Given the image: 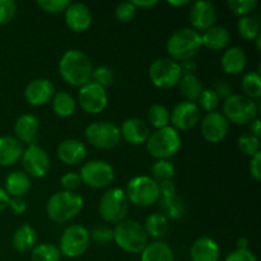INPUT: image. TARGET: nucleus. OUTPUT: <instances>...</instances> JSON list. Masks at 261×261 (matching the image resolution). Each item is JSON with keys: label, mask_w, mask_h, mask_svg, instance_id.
I'll list each match as a JSON object with an SVG mask.
<instances>
[{"label": "nucleus", "mask_w": 261, "mask_h": 261, "mask_svg": "<svg viewBox=\"0 0 261 261\" xmlns=\"http://www.w3.org/2000/svg\"><path fill=\"white\" fill-rule=\"evenodd\" d=\"M93 65L84 51L71 48L65 51L59 61V73L63 81L71 87H83L91 82Z\"/></svg>", "instance_id": "obj_1"}, {"label": "nucleus", "mask_w": 261, "mask_h": 261, "mask_svg": "<svg viewBox=\"0 0 261 261\" xmlns=\"http://www.w3.org/2000/svg\"><path fill=\"white\" fill-rule=\"evenodd\" d=\"M201 47H203V43H201L200 32L190 27L175 31L168 37L167 43H166V50L170 55V59L177 63L193 60L200 53Z\"/></svg>", "instance_id": "obj_2"}, {"label": "nucleus", "mask_w": 261, "mask_h": 261, "mask_svg": "<svg viewBox=\"0 0 261 261\" xmlns=\"http://www.w3.org/2000/svg\"><path fill=\"white\" fill-rule=\"evenodd\" d=\"M83 206L84 200L81 194L61 190L50 196L46 204V213L53 222L64 223L75 218Z\"/></svg>", "instance_id": "obj_3"}, {"label": "nucleus", "mask_w": 261, "mask_h": 261, "mask_svg": "<svg viewBox=\"0 0 261 261\" xmlns=\"http://www.w3.org/2000/svg\"><path fill=\"white\" fill-rule=\"evenodd\" d=\"M114 242L129 254H140L148 245V236L143 224L133 219H124L115 224Z\"/></svg>", "instance_id": "obj_4"}, {"label": "nucleus", "mask_w": 261, "mask_h": 261, "mask_svg": "<svg viewBox=\"0 0 261 261\" xmlns=\"http://www.w3.org/2000/svg\"><path fill=\"white\" fill-rule=\"evenodd\" d=\"M182 140L180 133L171 125L150 133L145 147L148 153L155 160H170L180 150Z\"/></svg>", "instance_id": "obj_5"}, {"label": "nucleus", "mask_w": 261, "mask_h": 261, "mask_svg": "<svg viewBox=\"0 0 261 261\" xmlns=\"http://www.w3.org/2000/svg\"><path fill=\"white\" fill-rule=\"evenodd\" d=\"M124 191L129 203L140 208L154 205L161 198L158 184L147 175L133 177L129 180Z\"/></svg>", "instance_id": "obj_6"}, {"label": "nucleus", "mask_w": 261, "mask_h": 261, "mask_svg": "<svg viewBox=\"0 0 261 261\" xmlns=\"http://www.w3.org/2000/svg\"><path fill=\"white\" fill-rule=\"evenodd\" d=\"M259 105L246 96L233 93L223 102V116L236 125H250L259 115Z\"/></svg>", "instance_id": "obj_7"}, {"label": "nucleus", "mask_w": 261, "mask_h": 261, "mask_svg": "<svg viewBox=\"0 0 261 261\" xmlns=\"http://www.w3.org/2000/svg\"><path fill=\"white\" fill-rule=\"evenodd\" d=\"M127 212H129V200L122 189H107L99 199L98 213L107 223H120L126 218Z\"/></svg>", "instance_id": "obj_8"}, {"label": "nucleus", "mask_w": 261, "mask_h": 261, "mask_svg": "<svg viewBox=\"0 0 261 261\" xmlns=\"http://www.w3.org/2000/svg\"><path fill=\"white\" fill-rule=\"evenodd\" d=\"M89 245H91V236L88 229L82 224H71L64 229L58 247L61 252V256L64 255L69 259H76L83 256L88 251Z\"/></svg>", "instance_id": "obj_9"}, {"label": "nucleus", "mask_w": 261, "mask_h": 261, "mask_svg": "<svg viewBox=\"0 0 261 261\" xmlns=\"http://www.w3.org/2000/svg\"><path fill=\"white\" fill-rule=\"evenodd\" d=\"M153 86L160 89H171L180 83L182 78L180 63L170 58H161L153 61L148 71Z\"/></svg>", "instance_id": "obj_10"}, {"label": "nucleus", "mask_w": 261, "mask_h": 261, "mask_svg": "<svg viewBox=\"0 0 261 261\" xmlns=\"http://www.w3.org/2000/svg\"><path fill=\"white\" fill-rule=\"evenodd\" d=\"M84 135L92 147L103 150L114 149L121 140L119 126L111 121L92 122L87 126Z\"/></svg>", "instance_id": "obj_11"}, {"label": "nucleus", "mask_w": 261, "mask_h": 261, "mask_svg": "<svg viewBox=\"0 0 261 261\" xmlns=\"http://www.w3.org/2000/svg\"><path fill=\"white\" fill-rule=\"evenodd\" d=\"M82 184L92 189H106L114 182L115 170L109 162L101 160L88 161L79 171Z\"/></svg>", "instance_id": "obj_12"}, {"label": "nucleus", "mask_w": 261, "mask_h": 261, "mask_svg": "<svg viewBox=\"0 0 261 261\" xmlns=\"http://www.w3.org/2000/svg\"><path fill=\"white\" fill-rule=\"evenodd\" d=\"M20 163H22L23 172L35 178L45 177L51 167L50 157L46 150L37 144L27 145V148L23 149Z\"/></svg>", "instance_id": "obj_13"}, {"label": "nucleus", "mask_w": 261, "mask_h": 261, "mask_svg": "<svg viewBox=\"0 0 261 261\" xmlns=\"http://www.w3.org/2000/svg\"><path fill=\"white\" fill-rule=\"evenodd\" d=\"M109 103L106 88L94 82H88L78 91V105L84 112L91 115L101 114Z\"/></svg>", "instance_id": "obj_14"}, {"label": "nucleus", "mask_w": 261, "mask_h": 261, "mask_svg": "<svg viewBox=\"0 0 261 261\" xmlns=\"http://www.w3.org/2000/svg\"><path fill=\"white\" fill-rule=\"evenodd\" d=\"M199 121H200V109L195 102L182 101L176 105L170 112L171 126L178 133L193 129Z\"/></svg>", "instance_id": "obj_15"}, {"label": "nucleus", "mask_w": 261, "mask_h": 261, "mask_svg": "<svg viewBox=\"0 0 261 261\" xmlns=\"http://www.w3.org/2000/svg\"><path fill=\"white\" fill-rule=\"evenodd\" d=\"M229 130V122L223 114L218 111L209 112L203 117L200 124V132L204 139L209 143L222 142L227 137Z\"/></svg>", "instance_id": "obj_16"}, {"label": "nucleus", "mask_w": 261, "mask_h": 261, "mask_svg": "<svg viewBox=\"0 0 261 261\" xmlns=\"http://www.w3.org/2000/svg\"><path fill=\"white\" fill-rule=\"evenodd\" d=\"M191 25L198 32H204L213 27L217 20V9L213 3L208 0H196L191 4L189 12Z\"/></svg>", "instance_id": "obj_17"}, {"label": "nucleus", "mask_w": 261, "mask_h": 261, "mask_svg": "<svg viewBox=\"0 0 261 261\" xmlns=\"http://www.w3.org/2000/svg\"><path fill=\"white\" fill-rule=\"evenodd\" d=\"M65 24L73 32H86L92 24L93 15L91 9L84 3H70L65 12Z\"/></svg>", "instance_id": "obj_18"}, {"label": "nucleus", "mask_w": 261, "mask_h": 261, "mask_svg": "<svg viewBox=\"0 0 261 261\" xmlns=\"http://www.w3.org/2000/svg\"><path fill=\"white\" fill-rule=\"evenodd\" d=\"M55 92V86L50 79L37 78L25 86L24 98L32 106H43L53 99Z\"/></svg>", "instance_id": "obj_19"}, {"label": "nucleus", "mask_w": 261, "mask_h": 261, "mask_svg": "<svg viewBox=\"0 0 261 261\" xmlns=\"http://www.w3.org/2000/svg\"><path fill=\"white\" fill-rule=\"evenodd\" d=\"M119 129L121 139L132 145L145 144L150 135L149 125L144 120L138 119V117H129L124 120Z\"/></svg>", "instance_id": "obj_20"}, {"label": "nucleus", "mask_w": 261, "mask_h": 261, "mask_svg": "<svg viewBox=\"0 0 261 261\" xmlns=\"http://www.w3.org/2000/svg\"><path fill=\"white\" fill-rule=\"evenodd\" d=\"M40 134V121L32 114H23L14 122V138L22 144H36Z\"/></svg>", "instance_id": "obj_21"}, {"label": "nucleus", "mask_w": 261, "mask_h": 261, "mask_svg": "<svg viewBox=\"0 0 261 261\" xmlns=\"http://www.w3.org/2000/svg\"><path fill=\"white\" fill-rule=\"evenodd\" d=\"M59 160L65 165H79L87 157V147L83 142L74 138L64 139L59 143L56 148Z\"/></svg>", "instance_id": "obj_22"}, {"label": "nucleus", "mask_w": 261, "mask_h": 261, "mask_svg": "<svg viewBox=\"0 0 261 261\" xmlns=\"http://www.w3.org/2000/svg\"><path fill=\"white\" fill-rule=\"evenodd\" d=\"M247 65V55L240 46H231L226 48L221 59V66L228 75H239L244 73Z\"/></svg>", "instance_id": "obj_23"}, {"label": "nucleus", "mask_w": 261, "mask_h": 261, "mask_svg": "<svg viewBox=\"0 0 261 261\" xmlns=\"http://www.w3.org/2000/svg\"><path fill=\"white\" fill-rule=\"evenodd\" d=\"M190 259L191 261H219L221 249L211 237H199L191 245Z\"/></svg>", "instance_id": "obj_24"}, {"label": "nucleus", "mask_w": 261, "mask_h": 261, "mask_svg": "<svg viewBox=\"0 0 261 261\" xmlns=\"http://www.w3.org/2000/svg\"><path fill=\"white\" fill-rule=\"evenodd\" d=\"M23 144L14 137H0V166L10 167L20 161L23 153Z\"/></svg>", "instance_id": "obj_25"}, {"label": "nucleus", "mask_w": 261, "mask_h": 261, "mask_svg": "<svg viewBox=\"0 0 261 261\" xmlns=\"http://www.w3.org/2000/svg\"><path fill=\"white\" fill-rule=\"evenodd\" d=\"M200 35L203 47H206L213 51H219L226 48L228 46L229 40H231L229 31L226 27H223V25H213L209 30L201 32Z\"/></svg>", "instance_id": "obj_26"}, {"label": "nucleus", "mask_w": 261, "mask_h": 261, "mask_svg": "<svg viewBox=\"0 0 261 261\" xmlns=\"http://www.w3.org/2000/svg\"><path fill=\"white\" fill-rule=\"evenodd\" d=\"M31 177L23 171H13L5 177V189L10 198H23L31 190Z\"/></svg>", "instance_id": "obj_27"}, {"label": "nucleus", "mask_w": 261, "mask_h": 261, "mask_svg": "<svg viewBox=\"0 0 261 261\" xmlns=\"http://www.w3.org/2000/svg\"><path fill=\"white\" fill-rule=\"evenodd\" d=\"M37 244V232L31 224H22L12 237V245L18 252L32 251Z\"/></svg>", "instance_id": "obj_28"}, {"label": "nucleus", "mask_w": 261, "mask_h": 261, "mask_svg": "<svg viewBox=\"0 0 261 261\" xmlns=\"http://www.w3.org/2000/svg\"><path fill=\"white\" fill-rule=\"evenodd\" d=\"M140 261H175L173 250L163 241H153L140 252Z\"/></svg>", "instance_id": "obj_29"}, {"label": "nucleus", "mask_w": 261, "mask_h": 261, "mask_svg": "<svg viewBox=\"0 0 261 261\" xmlns=\"http://www.w3.org/2000/svg\"><path fill=\"white\" fill-rule=\"evenodd\" d=\"M143 227L148 237H153L160 241L170 231V219L162 213H152L145 218Z\"/></svg>", "instance_id": "obj_30"}, {"label": "nucleus", "mask_w": 261, "mask_h": 261, "mask_svg": "<svg viewBox=\"0 0 261 261\" xmlns=\"http://www.w3.org/2000/svg\"><path fill=\"white\" fill-rule=\"evenodd\" d=\"M158 205L161 208V213L168 219H173V221H178L185 214V204H184L182 199L175 194L171 196H161L158 200Z\"/></svg>", "instance_id": "obj_31"}, {"label": "nucleus", "mask_w": 261, "mask_h": 261, "mask_svg": "<svg viewBox=\"0 0 261 261\" xmlns=\"http://www.w3.org/2000/svg\"><path fill=\"white\" fill-rule=\"evenodd\" d=\"M51 103L54 112L59 117H70L76 110V99L65 91L55 92Z\"/></svg>", "instance_id": "obj_32"}, {"label": "nucleus", "mask_w": 261, "mask_h": 261, "mask_svg": "<svg viewBox=\"0 0 261 261\" xmlns=\"http://www.w3.org/2000/svg\"><path fill=\"white\" fill-rule=\"evenodd\" d=\"M178 89H180L181 96L185 98V101L189 102H196L198 97L200 96L201 91H203V84L201 81L195 75V74H188V75H182L180 83L177 84Z\"/></svg>", "instance_id": "obj_33"}, {"label": "nucleus", "mask_w": 261, "mask_h": 261, "mask_svg": "<svg viewBox=\"0 0 261 261\" xmlns=\"http://www.w3.org/2000/svg\"><path fill=\"white\" fill-rule=\"evenodd\" d=\"M244 96L252 101H259L261 97V76L259 71H249L242 76L241 81Z\"/></svg>", "instance_id": "obj_34"}, {"label": "nucleus", "mask_w": 261, "mask_h": 261, "mask_svg": "<svg viewBox=\"0 0 261 261\" xmlns=\"http://www.w3.org/2000/svg\"><path fill=\"white\" fill-rule=\"evenodd\" d=\"M237 32H239L240 37L246 41L256 40L257 36L260 35V23L257 18L252 17V15L239 18Z\"/></svg>", "instance_id": "obj_35"}, {"label": "nucleus", "mask_w": 261, "mask_h": 261, "mask_svg": "<svg viewBox=\"0 0 261 261\" xmlns=\"http://www.w3.org/2000/svg\"><path fill=\"white\" fill-rule=\"evenodd\" d=\"M147 119L149 125L157 129H162L170 125V110L161 103H154L148 109Z\"/></svg>", "instance_id": "obj_36"}, {"label": "nucleus", "mask_w": 261, "mask_h": 261, "mask_svg": "<svg viewBox=\"0 0 261 261\" xmlns=\"http://www.w3.org/2000/svg\"><path fill=\"white\" fill-rule=\"evenodd\" d=\"M150 177L157 184L163 182V181L173 180L176 173V168L173 163L170 162V160H157L153 166L150 167Z\"/></svg>", "instance_id": "obj_37"}, {"label": "nucleus", "mask_w": 261, "mask_h": 261, "mask_svg": "<svg viewBox=\"0 0 261 261\" xmlns=\"http://www.w3.org/2000/svg\"><path fill=\"white\" fill-rule=\"evenodd\" d=\"M61 252L56 245L40 244L36 245L31 251L32 261H60Z\"/></svg>", "instance_id": "obj_38"}, {"label": "nucleus", "mask_w": 261, "mask_h": 261, "mask_svg": "<svg viewBox=\"0 0 261 261\" xmlns=\"http://www.w3.org/2000/svg\"><path fill=\"white\" fill-rule=\"evenodd\" d=\"M237 147L247 157H254V155L259 154L260 152V139L254 137L250 133H245V134L240 135L237 138Z\"/></svg>", "instance_id": "obj_39"}, {"label": "nucleus", "mask_w": 261, "mask_h": 261, "mask_svg": "<svg viewBox=\"0 0 261 261\" xmlns=\"http://www.w3.org/2000/svg\"><path fill=\"white\" fill-rule=\"evenodd\" d=\"M219 102H221V99L217 96L216 92L212 88H206L201 91L200 96L198 97L195 103L198 105L199 109L205 111L206 114H209V112L217 111V109L219 106Z\"/></svg>", "instance_id": "obj_40"}, {"label": "nucleus", "mask_w": 261, "mask_h": 261, "mask_svg": "<svg viewBox=\"0 0 261 261\" xmlns=\"http://www.w3.org/2000/svg\"><path fill=\"white\" fill-rule=\"evenodd\" d=\"M92 82L99 84L103 88H107V87L112 86L115 82V73L111 68L106 65L97 66V68H93V71H92Z\"/></svg>", "instance_id": "obj_41"}, {"label": "nucleus", "mask_w": 261, "mask_h": 261, "mask_svg": "<svg viewBox=\"0 0 261 261\" xmlns=\"http://www.w3.org/2000/svg\"><path fill=\"white\" fill-rule=\"evenodd\" d=\"M227 5L236 17L242 18L251 14L252 10L256 8L257 2L256 0H228Z\"/></svg>", "instance_id": "obj_42"}, {"label": "nucleus", "mask_w": 261, "mask_h": 261, "mask_svg": "<svg viewBox=\"0 0 261 261\" xmlns=\"http://www.w3.org/2000/svg\"><path fill=\"white\" fill-rule=\"evenodd\" d=\"M137 12V7L132 2H122L115 8V17L119 22L129 23L134 19Z\"/></svg>", "instance_id": "obj_43"}, {"label": "nucleus", "mask_w": 261, "mask_h": 261, "mask_svg": "<svg viewBox=\"0 0 261 261\" xmlns=\"http://www.w3.org/2000/svg\"><path fill=\"white\" fill-rule=\"evenodd\" d=\"M17 3L14 0H0V25L12 22L17 15Z\"/></svg>", "instance_id": "obj_44"}, {"label": "nucleus", "mask_w": 261, "mask_h": 261, "mask_svg": "<svg viewBox=\"0 0 261 261\" xmlns=\"http://www.w3.org/2000/svg\"><path fill=\"white\" fill-rule=\"evenodd\" d=\"M70 0H38L36 4L46 13L51 14H58V13H64L66 8L70 4Z\"/></svg>", "instance_id": "obj_45"}, {"label": "nucleus", "mask_w": 261, "mask_h": 261, "mask_svg": "<svg viewBox=\"0 0 261 261\" xmlns=\"http://www.w3.org/2000/svg\"><path fill=\"white\" fill-rule=\"evenodd\" d=\"M89 236H91V241L96 242V244L101 245V246L114 241V232H112V228H109L106 226L96 227L93 231L89 232Z\"/></svg>", "instance_id": "obj_46"}, {"label": "nucleus", "mask_w": 261, "mask_h": 261, "mask_svg": "<svg viewBox=\"0 0 261 261\" xmlns=\"http://www.w3.org/2000/svg\"><path fill=\"white\" fill-rule=\"evenodd\" d=\"M60 184L64 191H73V193H75L82 185L79 172H73V171H71V172L65 173V175L61 176Z\"/></svg>", "instance_id": "obj_47"}, {"label": "nucleus", "mask_w": 261, "mask_h": 261, "mask_svg": "<svg viewBox=\"0 0 261 261\" xmlns=\"http://www.w3.org/2000/svg\"><path fill=\"white\" fill-rule=\"evenodd\" d=\"M223 261H257V259L250 250H233Z\"/></svg>", "instance_id": "obj_48"}, {"label": "nucleus", "mask_w": 261, "mask_h": 261, "mask_svg": "<svg viewBox=\"0 0 261 261\" xmlns=\"http://www.w3.org/2000/svg\"><path fill=\"white\" fill-rule=\"evenodd\" d=\"M214 92H216L217 96L219 97V99H227L229 96H232V86L227 81H216L213 86Z\"/></svg>", "instance_id": "obj_49"}, {"label": "nucleus", "mask_w": 261, "mask_h": 261, "mask_svg": "<svg viewBox=\"0 0 261 261\" xmlns=\"http://www.w3.org/2000/svg\"><path fill=\"white\" fill-rule=\"evenodd\" d=\"M8 209L17 216L24 214L27 211V201L24 198H10Z\"/></svg>", "instance_id": "obj_50"}, {"label": "nucleus", "mask_w": 261, "mask_h": 261, "mask_svg": "<svg viewBox=\"0 0 261 261\" xmlns=\"http://www.w3.org/2000/svg\"><path fill=\"white\" fill-rule=\"evenodd\" d=\"M249 171L250 175H251V177L254 178L255 181L261 180V153L250 158Z\"/></svg>", "instance_id": "obj_51"}, {"label": "nucleus", "mask_w": 261, "mask_h": 261, "mask_svg": "<svg viewBox=\"0 0 261 261\" xmlns=\"http://www.w3.org/2000/svg\"><path fill=\"white\" fill-rule=\"evenodd\" d=\"M158 188H160L161 196H171L176 194V185L172 180L160 182L158 184Z\"/></svg>", "instance_id": "obj_52"}, {"label": "nucleus", "mask_w": 261, "mask_h": 261, "mask_svg": "<svg viewBox=\"0 0 261 261\" xmlns=\"http://www.w3.org/2000/svg\"><path fill=\"white\" fill-rule=\"evenodd\" d=\"M181 71H182V75H188V74H195L196 71V64L194 60H186L180 63Z\"/></svg>", "instance_id": "obj_53"}, {"label": "nucleus", "mask_w": 261, "mask_h": 261, "mask_svg": "<svg viewBox=\"0 0 261 261\" xmlns=\"http://www.w3.org/2000/svg\"><path fill=\"white\" fill-rule=\"evenodd\" d=\"M133 4L137 7V9H149V8L155 7L158 4L157 0H133Z\"/></svg>", "instance_id": "obj_54"}, {"label": "nucleus", "mask_w": 261, "mask_h": 261, "mask_svg": "<svg viewBox=\"0 0 261 261\" xmlns=\"http://www.w3.org/2000/svg\"><path fill=\"white\" fill-rule=\"evenodd\" d=\"M9 200H10V196L8 195L7 191H5L4 189L0 188V213L7 211L8 205H9Z\"/></svg>", "instance_id": "obj_55"}, {"label": "nucleus", "mask_w": 261, "mask_h": 261, "mask_svg": "<svg viewBox=\"0 0 261 261\" xmlns=\"http://www.w3.org/2000/svg\"><path fill=\"white\" fill-rule=\"evenodd\" d=\"M250 134L254 135V137L256 138H261V121L260 119L257 117V119H255L254 121L250 124Z\"/></svg>", "instance_id": "obj_56"}, {"label": "nucleus", "mask_w": 261, "mask_h": 261, "mask_svg": "<svg viewBox=\"0 0 261 261\" xmlns=\"http://www.w3.org/2000/svg\"><path fill=\"white\" fill-rule=\"evenodd\" d=\"M236 250H249V240L246 237H240L236 241Z\"/></svg>", "instance_id": "obj_57"}, {"label": "nucleus", "mask_w": 261, "mask_h": 261, "mask_svg": "<svg viewBox=\"0 0 261 261\" xmlns=\"http://www.w3.org/2000/svg\"><path fill=\"white\" fill-rule=\"evenodd\" d=\"M168 4L172 5V7H185V5L190 4L189 0H180V2H175V0H168Z\"/></svg>", "instance_id": "obj_58"}, {"label": "nucleus", "mask_w": 261, "mask_h": 261, "mask_svg": "<svg viewBox=\"0 0 261 261\" xmlns=\"http://www.w3.org/2000/svg\"><path fill=\"white\" fill-rule=\"evenodd\" d=\"M255 42H256V50L260 53V43H261V33L259 36L256 37V40H255Z\"/></svg>", "instance_id": "obj_59"}]
</instances>
